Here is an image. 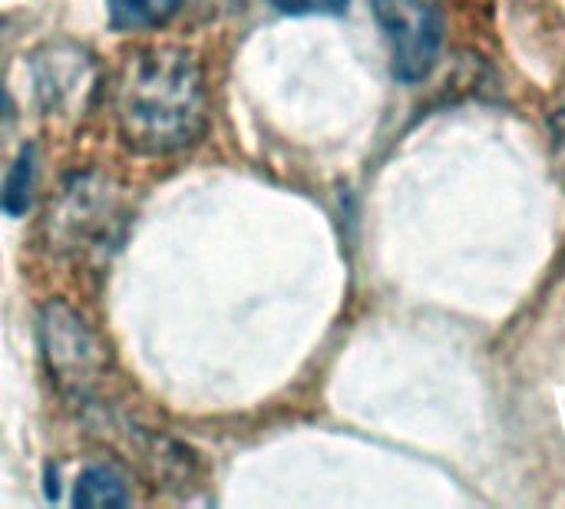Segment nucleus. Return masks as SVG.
<instances>
[{"label":"nucleus","mask_w":565,"mask_h":509,"mask_svg":"<svg viewBox=\"0 0 565 509\" xmlns=\"http://www.w3.org/2000/svg\"><path fill=\"white\" fill-rule=\"evenodd\" d=\"M40 335L56 381L73 394H86L106 368V354L86 321L66 305H50L40 318Z\"/></svg>","instance_id":"nucleus-3"},{"label":"nucleus","mask_w":565,"mask_h":509,"mask_svg":"<svg viewBox=\"0 0 565 509\" xmlns=\"http://www.w3.org/2000/svg\"><path fill=\"white\" fill-rule=\"evenodd\" d=\"M205 3H218V7H232L235 0H205Z\"/></svg>","instance_id":"nucleus-10"},{"label":"nucleus","mask_w":565,"mask_h":509,"mask_svg":"<svg viewBox=\"0 0 565 509\" xmlns=\"http://www.w3.org/2000/svg\"><path fill=\"white\" fill-rule=\"evenodd\" d=\"M122 142L142 156H169L192 146L205 126V86L192 53L149 46L132 53L113 86Z\"/></svg>","instance_id":"nucleus-1"},{"label":"nucleus","mask_w":565,"mask_h":509,"mask_svg":"<svg viewBox=\"0 0 565 509\" xmlns=\"http://www.w3.org/2000/svg\"><path fill=\"white\" fill-rule=\"evenodd\" d=\"M288 17H311V13H344L351 0H271Z\"/></svg>","instance_id":"nucleus-7"},{"label":"nucleus","mask_w":565,"mask_h":509,"mask_svg":"<svg viewBox=\"0 0 565 509\" xmlns=\"http://www.w3.org/2000/svg\"><path fill=\"white\" fill-rule=\"evenodd\" d=\"M381 30L391 40L394 73L417 83L434 70L440 53V3L437 0H371Z\"/></svg>","instance_id":"nucleus-2"},{"label":"nucleus","mask_w":565,"mask_h":509,"mask_svg":"<svg viewBox=\"0 0 565 509\" xmlns=\"http://www.w3.org/2000/svg\"><path fill=\"white\" fill-rule=\"evenodd\" d=\"M182 0H106L109 23L116 30H149L166 23Z\"/></svg>","instance_id":"nucleus-4"},{"label":"nucleus","mask_w":565,"mask_h":509,"mask_svg":"<svg viewBox=\"0 0 565 509\" xmlns=\"http://www.w3.org/2000/svg\"><path fill=\"white\" fill-rule=\"evenodd\" d=\"M73 503L76 507H126L129 494L122 487V480L106 470V467H89L76 487H73Z\"/></svg>","instance_id":"nucleus-5"},{"label":"nucleus","mask_w":565,"mask_h":509,"mask_svg":"<svg viewBox=\"0 0 565 509\" xmlns=\"http://www.w3.org/2000/svg\"><path fill=\"white\" fill-rule=\"evenodd\" d=\"M553 139H556V152H559V159H563L565 166V109L556 116V123H553Z\"/></svg>","instance_id":"nucleus-8"},{"label":"nucleus","mask_w":565,"mask_h":509,"mask_svg":"<svg viewBox=\"0 0 565 509\" xmlns=\"http://www.w3.org/2000/svg\"><path fill=\"white\" fill-rule=\"evenodd\" d=\"M30 189H33V146H23L0 185V209L7 215H23L30 205Z\"/></svg>","instance_id":"nucleus-6"},{"label":"nucleus","mask_w":565,"mask_h":509,"mask_svg":"<svg viewBox=\"0 0 565 509\" xmlns=\"http://www.w3.org/2000/svg\"><path fill=\"white\" fill-rule=\"evenodd\" d=\"M7 113H10V99H7V89L0 83V116H7Z\"/></svg>","instance_id":"nucleus-9"}]
</instances>
